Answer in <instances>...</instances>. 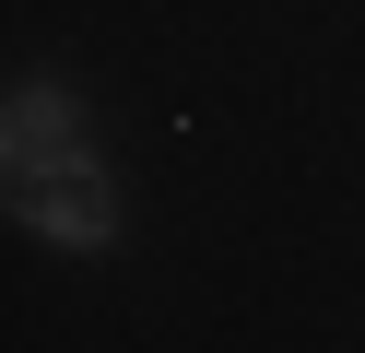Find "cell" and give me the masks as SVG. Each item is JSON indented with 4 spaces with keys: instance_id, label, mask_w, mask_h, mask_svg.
<instances>
[{
    "instance_id": "obj_2",
    "label": "cell",
    "mask_w": 365,
    "mask_h": 353,
    "mask_svg": "<svg viewBox=\"0 0 365 353\" xmlns=\"http://www.w3.org/2000/svg\"><path fill=\"white\" fill-rule=\"evenodd\" d=\"M59 153H83V94L59 83V71H24L12 106H0V177L24 188V177H48Z\"/></svg>"
},
{
    "instance_id": "obj_1",
    "label": "cell",
    "mask_w": 365,
    "mask_h": 353,
    "mask_svg": "<svg viewBox=\"0 0 365 353\" xmlns=\"http://www.w3.org/2000/svg\"><path fill=\"white\" fill-rule=\"evenodd\" d=\"M12 212H24V235H48V247H71V259H106V247H118V177H106L95 141L59 153L48 177H24Z\"/></svg>"
}]
</instances>
